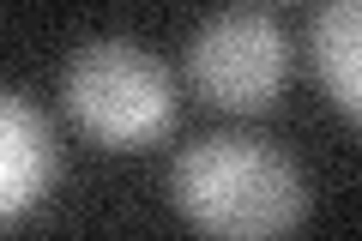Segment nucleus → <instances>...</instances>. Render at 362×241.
Listing matches in <instances>:
<instances>
[{
    "instance_id": "20e7f679",
    "label": "nucleus",
    "mask_w": 362,
    "mask_h": 241,
    "mask_svg": "<svg viewBox=\"0 0 362 241\" xmlns=\"http://www.w3.org/2000/svg\"><path fill=\"white\" fill-rule=\"evenodd\" d=\"M54 169H61V145H54L49 114L13 90H0V223L37 205Z\"/></svg>"
},
{
    "instance_id": "f03ea898",
    "label": "nucleus",
    "mask_w": 362,
    "mask_h": 241,
    "mask_svg": "<svg viewBox=\"0 0 362 241\" xmlns=\"http://www.w3.org/2000/svg\"><path fill=\"white\" fill-rule=\"evenodd\" d=\"M61 102L78 127L97 145H109V151L151 145L175 127L169 66L127 37H97L85 49H73V61L61 73Z\"/></svg>"
},
{
    "instance_id": "39448f33",
    "label": "nucleus",
    "mask_w": 362,
    "mask_h": 241,
    "mask_svg": "<svg viewBox=\"0 0 362 241\" xmlns=\"http://www.w3.org/2000/svg\"><path fill=\"white\" fill-rule=\"evenodd\" d=\"M308 42H314L326 97L344 114H356L362 109V6L356 0H326L308 25Z\"/></svg>"
},
{
    "instance_id": "f257e3e1",
    "label": "nucleus",
    "mask_w": 362,
    "mask_h": 241,
    "mask_svg": "<svg viewBox=\"0 0 362 241\" xmlns=\"http://www.w3.org/2000/svg\"><path fill=\"white\" fill-rule=\"evenodd\" d=\"M169 199L211 241H278L308 217V175L254 133H206L169 163Z\"/></svg>"
},
{
    "instance_id": "7ed1b4c3",
    "label": "nucleus",
    "mask_w": 362,
    "mask_h": 241,
    "mask_svg": "<svg viewBox=\"0 0 362 241\" xmlns=\"http://www.w3.org/2000/svg\"><path fill=\"white\" fill-rule=\"evenodd\" d=\"M187 78L211 109L254 114L290 78V37L266 6H223L187 37Z\"/></svg>"
}]
</instances>
